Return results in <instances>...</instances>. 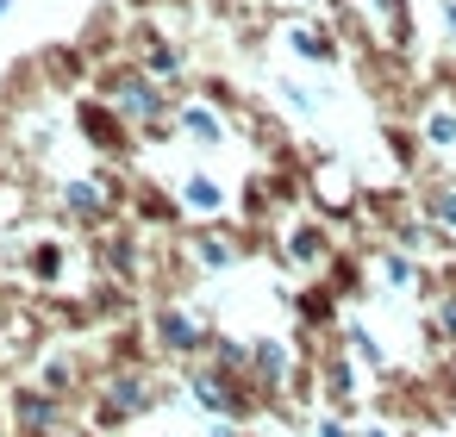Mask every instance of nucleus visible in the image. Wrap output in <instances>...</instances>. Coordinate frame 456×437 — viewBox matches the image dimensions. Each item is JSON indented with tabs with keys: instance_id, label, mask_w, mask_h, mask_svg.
<instances>
[{
	"instance_id": "obj_1",
	"label": "nucleus",
	"mask_w": 456,
	"mask_h": 437,
	"mask_svg": "<svg viewBox=\"0 0 456 437\" xmlns=\"http://www.w3.org/2000/svg\"><path fill=\"white\" fill-rule=\"evenodd\" d=\"M188 206H219V188L213 182H188Z\"/></svg>"
}]
</instances>
